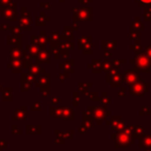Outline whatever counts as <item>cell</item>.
Masks as SVG:
<instances>
[{
    "instance_id": "cell-1",
    "label": "cell",
    "mask_w": 151,
    "mask_h": 151,
    "mask_svg": "<svg viewBox=\"0 0 151 151\" xmlns=\"http://www.w3.org/2000/svg\"><path fill=\"white\" fill-rule=\"evenodd\" d=\"M141 2L144 3V4H149V3H151V0H140Z\"/></svg>"
}]
</instances>
